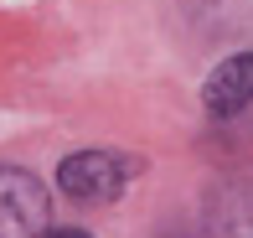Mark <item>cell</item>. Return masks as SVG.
I'll return each instance as SVG.
<instances>
[{"mask_svg":"<svg viewBox=\"0 0 253 238\" xmlns=\"http://www.w3.org/2000/svg\"><path fill=\"white\" fill-rule=\"evenodd\" d=\"M47 187L21 166H0V238H47Z\"/></svg>","mask_w":253,"mask_h":238,"instance_id":"2","label":"cell"},{"mask_svg":"<svg viewBox=\"0 0 253 238\" xmlns=\"http://www.w3.org/2000/svg\"><path fill=\"white\" fill-rule=\"evenodd\" d=\"M47 238H93V233H83V228H52Z\"/></svg>","mask_w":253,"mask_h":238,"instance_id":"4","label":"cell"},{"mask_svg":"<svg viewBox=\"0 0 253 238\" xmlns=\"http://www.w3.org/2000/svg\"><path fill=\"white\" fill-rule=\"evenodd\" d=\"M202 104L212 119H233L253 104V52H233L207 73L202 83Z\"/></svg>","mask_w":253,"mask_h":238,"instance_id":"3","label":"cell"},{"mask_svg":"<svg viewBox=\"0 0 253 238\" xmlns=\"http://www.w3.org/2000/svg\"><path fill=\"white\" fill-rule=\"evenodd\" d=\"M140 166L129 161V155H114V150H78L67 155L62 166H57V187L67 191L73 202H83V207H98V202H114L124 187L134 181Z\"/></svg>","mask_w":253,"mask_h":238,"instance_id":"1","label":"cell"}]
</instances>
